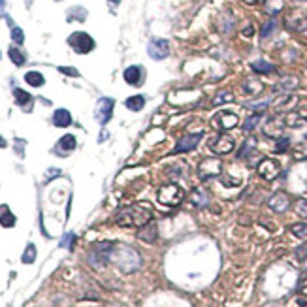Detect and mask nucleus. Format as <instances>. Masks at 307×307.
<instances>
[{"label":"nucleus","instance_id":"obj_28","mask_svg":"<svg viewBox=\"0 0 307 307\" xmlns=\"http://www.w3.org/2000/svg\"><path fill=\"white\" fill-rule=\"evenodd\" d=\"M66 17H68V21H85L87 19V10H85V8H80V6H76V8L68 10Z\"/></svg>","mask_w":307,"mask_h":307},{"label":"nucleus","instance_id":"obj_20","mask_svg":"<svg viewBox=\"0 0 307 307\" xmlns=\"http://www.w3.org/2000/svg\"><path fill=\"white\" fill-rule=\"evenodd\" d=\"M262 89H264V85H262L258 80H253V78H251V80H245L243 83H241V90H243L245 94H251V96H253V94H258V92H262Z\"/></svg>","mask_w":307,"mask_h":307},{"label":"nucleus","instance_id":"obj_31","mask_svg":"<svg viewBox=\"0 0 307 307\" xmlns=\"http://www.w3.org/2000/svg\"><path fill=\"white\" fill-rule=\"evenodd\" d=\"M260 119H262V113H260V111L255 113V115H251V117L243 123V130H245V132H251V130L255 129L258 123H260Z\"/></svg>","mask_w":307,"mask_h":307},{"label":"nucleus","instance_id":"obj_18","mask_svg":"<svg viewBox=\"0 0 307 307\" xmlns=\"http://www.w3.org/2000/svg\"><path fill=\"white\" fill-rule=\"evenodd\" d=\"M53 125L55 127H60V129H66L72 125V115H70L68 109H57L53 113Z\"/></svg>","mask_w":307,"mask_h":307},{"label":"nucleus","instance_id":"obj_4","mask_svg":"<svg viewBox=\"0 0 307 307\" xmlns=\"http://www.w3.org/2000/svg\"><path fill=\"white\" fill-rule=\"evenodd\" d=\"M68 44L70 47L76 51V53H80V55L90 53V51L94 49V40L90 38L87 32H74V34H70Z\"/></svg>","mask_w":307,"mask_h":307},{"label":"nucleus","instance_id":"obj_38","mask_svg":"<svg viewBox=\"0 0 307 307\" xmlns=\"http://www.w3.org/2000/svg\"><path fill=\"white\" fill-rule=\"evenodd\" d=\"M59 70L62 72V74H66V76H74V78H78V76H80V72H78L76 68H72V66H60Z\"/></svg>","mask_w":307,"mask_h":307},{"label":"nucleus","instance_id":"obj_9","mask_svg":"<svg viewBox=\"0 0 307 307\" xmlns=\"http://www.w3.org/2000/svg\"><path fill=\"white\" fill-rule=\"evenodd\" d=\"M113 108H115V100L111 98H100L96 104V121L100 125L109 123L111 115H113Z\"/></svg>","mask_w":307,"mask_h":307},{"label":"nucleus","instance_id":"obj_36","mask_svg":"<svg viewBox=\"0 0 307 307\" xmlns=\"http://www.w3.org/2000/svg\"><path fill=\"white\" fill-rule=\"evenodd\" d=\"M296 213L300 217L307 219V200H298L296 202Z\"/></svg>","mask_w":307,"mask_h":307},{"label":"nucleus","instance_id":"obj_5","mask_svg":"<svg viewBox=\"0 0 307 307\" xmlns=\"http://www.w3.org/2000/svg\"><path fill=\"white\" fill-rule=\"evenodd\" d=\"M220 172H222V162L219 159H204L198 166V175H200V179H204V181L219 177Z\"/></svg>","mask_w":307,"mask_h":307},{"label":"nucleus","instance_id":"obj_14","mask_svg":"<svg viewBox=\"0 0 307 307\" xmlns=\"http://www.w3.org/2000/svg\"><path fill=\"white\" fill-rule=\"evenodd\" d=\"M267 206L271 211H275V213H285L288 208H290V198H288L287 192H275L269 202H267Z\"/></svg>","mask_w":307,"mask_h":307},{"label":"nucleus","instance_id":"obj_43","mask_svg":"<svg viewBox=\"0 0 307 307\" xmlns=\"http://www.w3.org/2000/svg\"><path fill=\"white\" fill-rule=\"evenodd\" d=\"M4 8H6V0H0V15H4Z\"/></svg>","mask_w":307,"mask_h":307},{"label":"nucleus","instance_id":"obj_27","mask_svg":"<svg viewBox=\"0 0 307 307\" xmlns=\"http://www.w3.org/2000/svg\"><path fill=\"white\" fill-rule=\"evenodd\" d=\"M25 81L32 85V87H42L44 83H45V78L42 76L40 72H27L25 74Z\"/></svg>","mask_w":307,"mask_h":307},{"label":"nucleus","instance_id":"obj_33","mask_svg":"<svg viewBox=\"0 0 307 307\" xmlns=\"http://www.w3.org/2000/svg\"><path fill=\"white\" fill-rule=\"evenodd\" d=\"M290 232H292L296 238H304V236H307V222L292 224V226H290Z\"/></svg>","mask_w":307,"mask_h":307},{"label":"nucleus","instance_id":"obj_7","mask_svg":"<svg viewBox=\"0 0 307 307\" xmlns=\"http://www.w3.org/2000/svg\"><path fill=\"white\" fill-rule=\"evenodd\" d=\"M238 123H239V117L236 113H232V111H220V113H217V115L213 117V121H211V125L217 130H222V132L238 127Z\"/></svg>","mask_w":307,"mask_h":307},{"label":"nucleus","instance_id":"obj_35","mask_svg":"<svg viewBox=\"0 0 307 307\" xmlns=\"http://www.w3.org/2000/svg\"><path fill=\"white\" fill-rule=\"evenodd\" d=\"M294 159L298 160L307 159V143H300L298 147H294Z\"/></svg>","mask_w":307,"mask_h":307},{"label":"nucleus","instance_id":"obj_45","mask_svg":"<svg viewBox=\"0 0 307 307\" xmlns=\"http://www.w3.org/2000/svg\"><path fill=\"white\" fill-rule=\"evenodd\" d=\"M6 145H8V141H6V139H4V138H2V136H0V147L4 149V147H6Z\"/></svg>","mask_w":307,"mask_h":307},{"label":"nucleus","instance_id":"obj_10","mask_svg":"<svg viewBox=\"0 0 307 307\" xmlns=\"http://www.w3.org/2000/svg\"><path fill=\"white\" fill-rule=\"evenodd\" d=\"M111 251H113V243H109V241H104V243L94 245L92 253H90V258L96 257V260H92V264H94V266H102V264H106V262H108V258L111 257Z\"/></svg>","mask_w":307,"mask_h":307},{"label":"nucleus","instance_id":"obj_26","mask_svg":"<svg viewBox=\"0 0 307 307\" xmlns=\"http://www.w3.org/2000/svg\"><path fill=\"white\" fill-rule=\"evenodd\" d=\"M251 68H253V72H257V74H271L275 70V66L266 62V60H255L251 64Z\"/></svg>","mask_w":307,"mask_h":307},{"label":"nucleus","instance_id":"obj_19","mask_svg":"<svg viewBox=\"0 0 307 307\" xmlns=\"http://www.w3.org/2000/svg\"><path fill=\"white\" fill-rule=\"evenodd\" d=\"M138 238L141 241H147V243H153L157 241V226L153 222H147L145 226H141V230L138 232Z\"/></svg>","mask_w":307,"mask_h":307},{"label":"nucleus","instance_id":"obj_24","mask_svg":"<svg viewBox=\"0 0 307 307\" xmlns=\"http://www.w3.org/2000/svg\"><path fill=\"white\" fill-rule=\"evenodd\" d=\"M125 106H127L130 111H139V109H143V106H145V96H141V94L130 96V98H127Z\"/></svg>","mask_w":307,"mask_h":307},{"label":"nucleus","instance_id":"obj_32","mask_svg":"<svg viewBox=\"0 0 307 307\" xmlns=\"http://www.w3.org/2000/svg\"><path fill=\"white\" fill-rule=\"evenodd\" d=\"M21 260H23L25 264H32V262L36 260V247H34L32 243L27 245V251L23 253V258H21Z\"/></svg>","mask_w":307,"mask_h":307},{"label":"nucleus","instance_id":"obj_21","mask_svg":"<svg viewBox=\"0 0 307 307\" xmlns=\"http://www.w3.org/2000/svg\"><path fill=\"white\" fill-rule=\"evenodd\" d=\"M0 224L4 228H11L15 226V215L10 211V208L8 206H0Z\"/></svg>","mask_w":307,"mask_h":307},{"label":"nucleus","instance_id":"obj_2","mask_svg":"<svg viewBox=\"0 0 307 307\" xmlns=\"http://www.w3.org/2000/svg\"><path fill=\"white\" fill-rule=\"evenodd\" d=\"M157 200H159L162 206L175 208V206H179V204L185 200V190L179 187L177 183H166V185H162V187L159 188Z\"/></svg>","mask_w":307,"mask_h":307},{"label":"nucleus","instance_id":"obj_12","mask_svg":"<svg viewBox=\"0 0 307 307\" xmlns=\"http://www.w3.org/2000/svg\"><path fill=\"white\" fill-rule=\"evenodd\" d=\"M236 147V141L234 138L230 136V134H220L217 139H213V143H211V149L217 153V155H228V153H232Z\"/></svg>","mask_w":307,"mask_h":307},{"label":"nucleus","instance_id":"obj_6","mask_svg":"<svg viewBox=\"0 0 307 307\" xmlns=\"http://www.w3.org/2000/svg\"><path fill=\"white\" fill-rule=\"evenodd\" d=\"M257 172L260 177H264L266 181H271L281 174V164L275 159H262L258 162Z\"/></svg>","mask_w":307,"mask_h":307},{"label":"nucleus","instance_id":"obj_40","mask_svg":"<svg viewBox=\"0 0 307 307\" xmlns=\"http://www.w3.org/2000/svg\"><path fill=\"white\" fill-rule=\"evenodd\" d=\"M298 258H300V260L304 262V266L307 267V245L302 249H298Z\"/></svg>","mask_w":307,"mask_h":307},{"label":"nucleus","instance_id":"obj_16","mask_svg":"<svg viewBox=\"0 0 307 307\" xmlns=\"http://www.w3.org/2000/svg\"><path fill=\"white\" fill-rule=\"evenodd\" d=\"M123 78H125V81H127L129 85H132V87H139L141 81H143V68H141V66H129V68L125 70Z\"/></svg>","mask_w":307,"mask_h":307},{"label":"nucleus","instance_id":"obj_23","mask_svg":"<svg viewBox=\"0 0 307 307\" xmlns=\"http://www.w3.org/2000/svg\"><path fill=\"white\" fill-rule=\"evenodd\" d=\"M298 87V78L294 76H288V78H283V80L279 81L277 85H275V90H281V92H288V90L296 89Z\"/></svg>","mask_w":307,"mask_h":307},{"label":"nucleus","instance_id":"obj_15","mask_svg":"<svg viewBox=\"0 0 307 307\" xmlns=\"http://www.w3.org/2000/svg\"><path fill=\"white\" fill-rule=\"evenodd\" d=\"M285 123H287V127H290V129H298V127L307 125V109L290 111L288 115H285Z\"/></svg>","mask_w":307,"mask_h":307},{"label":"nucleus","instance_id":"obj_37","mask_svg":"<svg viewBox=\"0 0 307 307\" xmlns=\"http://www.w3.org/2000/svg\"><path fill=\"white\" fill-rule=\"evenodd\" d=\"M275 25H277V23H275V19L267 21L266 25H264V29H262V38H267V36H269V34L275 30Z\"/></svg>","mask_w":307,"mask_h":307},{"label":"nucleus","instance_id":"obj_25","mask_svg":"<svg viewBox=\"0 0 307 307\" xmlns=\"http://www.w3.org/2000/svg\"><path fill=\"white\" fill-rule=\"evenodd\" d=\"M8 55H10V59H11V62L15 64V66H23L25 62H27V57H25V53L19 49V47H10L8 49Z\"/></svg>","mask_w":307,"mask_h":307},{"label":"nucleus","instance_id":"obj_22","mask_svg":"<svg viewBox=\"0 0 307 307\" xmlns=\"http://www.w3.org/2000/svg\"><path fill=\"white\" fill-rule=\"evenodd\" d=\"M190 200H192V204H194L196 208H206L209 204L208 194H206V190H202V188H194V190L190 192Z\"/></svg>","mask_w":307,"mask_h":307},{"label":"nucleus","instance_id":"obj_39","mask_svg":"<svg viewBox=\"0 0 307 307\" xmlns=\"http://www.w3.org/2000/svg\"><path fill=\"white\" fill-rule=\"evenodd\" d=\"M288 143H290V139L288 138H283V139H279V143H277V153H285L288 149Z\"/></svg>","mask_w":307,"mask_h":307},{"label":"nucleus","instance_id":"obj_1","mask_svg":"<svg viewBox=\"0 0 307 307\" xmlns=\"http://www.w3.org/2000/svg\"><path fill=\"white\" fill-rule=\"evenodd\" d=\"M153 220V209L149 204H132L119 209L115 215V222L125 228H141Z\"/></svg>","mask_w":307,"mask_h":307},{"label":"nucleus","instance_id":"obj_30","mask_svg":"<svg viewBox=\"0 0 307 307\" xmlns=\"http://www.w3.org/2000/svg\"><path fill=\"white\" fill-rule=\"evenodd\" d=\"M234 100V94L230 92V90H222V92H219L217 96L213 98V106H219V104H226V102H232Z\"/></svg>","mask_w":307,"mask_h":307},{"label":"nucleus","instance_id":"obj_46","mask_svg":"<svg viewBox=\"0 0 307 307\" xmlns=\"http://www.w3.org/2000/svg\"><path fill=\"white\" fill-rule=\"evenodd\" d=\"M109 4H113V6H117V4H121V0H108Z\"/></svg>","mask_w":307,"mask_h":307},{"label":"nucleus","instance_id":"obj_8","mask_svg":"<svg viewBox=\"0 0 307 307\" xmlns=\"http://www.w3.org/2000/svg\"><path fill=\"white\" fill-rule=\"evenodd\" d=\"M147 53L151 59L155 60H164L170 55V44L164 38H155V40L149 42Z\"/></svg>","mask_w":307,"mask_h":307},{"label":"nucleus","instance_id":"obj_17","mask_svg":"<svg viewBox=\"0 0 307 307\" xmlns=\"http://www.w3.org/2000/svg\"><path fill=\"white\" fill-rule=\"evenodd\" d=\"M76 145H78L76 138H74L72 134H66V136H62V138L59 139V143H57V153H60V155L72 153V151L76 149Z\"/></svg>","mask_w":307,"mask_h":307},{"label":"nucleus","instance_id":"obj_13","mask_svg":"<svg viewBox=\"0 0 307 307\" xmlns=\"http://www.w3.org/2000/svg\"><path fill=\"white\" fill-rule=\"evenodd\" d=\"M287 129V123H285V117H271L264 125V134L266 136H271V138H281L283 136V130Z\"/></svg>","mask_w":307,"mask_h":307},{"label":"nucleus","instance_id":"obj_3","mask_svg":"<svg viewBox=\"0 0 307 307\" xmlns=\"http://www.w3.org/2000/svg\"><path fill=\"white\" fill-rule=\"evenodd\" d=\"M285 27L292 32H306L307 30V10L304 8H292L285 13Z\"/></svg>","mask_w":307,"mask_h":307},{"label":"nucleus","instance_id":"obj_44","mask_svg":"<svg viewBox=\"0 0 307 307\" xmlns=\"http://www.w3.org/2000/svg\"><path fill=\"white\" fill-rule=\"evenodd\" d=\"M253 32H255V30H253V27H249V29L243 30V34H245V36H253Z\"/></svg>","mask_w":307,"mask_h":307},{"label":"nucleus","instance_id":"obj_41","mask_svg":"<svg viewBox=\"0 0 307 307\" xmlns=\"http://www.w3.org/2000/svg\"><path fill=\"white\" fill-rule=\"evenodd\" d=\"M74 238H76L74 234H66V236L62 238V241H60V247H70V245H72V241H74Z\"/></svg>","mask_w":307,"mask_h":307},{"label":"nucleus","instance_id":"obj_42","mask_svg":"<svg viewBox=\"0 0 307 307\" xmlns=\"http://www.w3.org/2000/svg\"><path fill=\"white\" fill-rule=\"evenodd\" d=\"M245 4H249V6H257V4H264V0H243Z\"/></svg>","mask_w":307,"mask_h":307},{"label":"nucleus","instance_id":"obj_11","mask_svg":"<svg viewBox=\"0 0 307 307\" xmlns=\"http://www.w3.org/2000/svg\"><path fill=\"white\" fill-rule=\"evenodd\" d=\"M204 138V132H196V134H187L177 141V145L174 149V153H188L192 149H196L200 139Z\"/></svg>","mask_w":307,"mask_h":307},{"label":"nucleus","instance_id":"obj_34","mask_svg":"<svg viewBox=\"0 0 307 307\" xmlns=\"http://www.w3.org/2000/svg\"><path fill=\"white\" fill-rule=\"evenodd\" d=\"M11 40H13V44L21 45V44L25 42V32H23L19 27H11Z\"/></svg>","mask_w":307,"mask_h":307},{"label":"nucleus","instance_id":"obj_29","mask_svg":"<svg viewBox=\"0 0 307 307\" xmlns=\"http://www.w3.org/2000/svg\"><path fill=\"white\" fill-rule=\"evenodd\" d=\"M13 96H15V102H17L19 106H27V104L32 102V96L23 89H13Z\"/></svg>","mask_w":307,"mask_h":307}]
</instances>
